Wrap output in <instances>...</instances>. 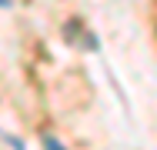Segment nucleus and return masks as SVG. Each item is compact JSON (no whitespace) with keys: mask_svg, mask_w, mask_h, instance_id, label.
<instances>
[{"mask_svg":"<svg viewBox=\"0 0 157 150\" xmlns=\"http://www.w3.org/2000/svg\"><path fill=\"white\" fill-rule=\"evenodd\" d=\"M44 150H67L57 137H44Z\"/></svg>","mask_w":157,"mask_h":150,"instance_id":"nucleus-1","label":"nucleus"}]
</instances>
